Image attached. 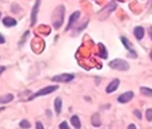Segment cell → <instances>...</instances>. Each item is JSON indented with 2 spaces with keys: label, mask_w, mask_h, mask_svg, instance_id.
Masks as SVG:
<instances>
[{
  "label": "cell",
  "mask_w": 152,
  "mask_h": 129,
  "mask_svg": "<svg viewBox=\"0 0 152 129\" xmlns=\"http://www.w3.org/2000/svg\"><path fill=\"white\" fill-rule=\"evenodd\" d=\"M119 83H120V81L119 79H114L112 82H111L108 85L107 87L106 88V92L107 93H112L114 92H116L119 86Z\"/></svg>",
  "instance_id": "7"
},
{
  "label": "cell",
  "mask_w": 152,
  "mask_h": 129,
  "mask_svg": "<svg viewBox=\"0 0 152 129\" xmlns=\"http://www.w3.org/2000/svg\"><path fill=\"white\" fill-rule=\"evenodd\" d=\"M149 37L152 40V26H150L149 29Z\"/></svg>",
  "instance_id": "23"
},
{
  "label": "cell",
  "mask_w": 152,
  "mask_h": 129,
  "mask_svg": "<svg viewBox=\"0 0 152 129\" xmlns=\"http://www.w3.org/2000/svg\"><path fill=\"white\" fill-rule=\"evenodd\" d=\"M80 13L79 12V11H76V12H74V13H73L72 15H71V16L69 18V21H68V25L66 27V31H68L71 27H73L74 23L80 17Z\"/></svg>",
  "instance_id": "8"
},
{
  "label": "cell",
  "mask_w": 152,
  "mask_h": 129,
  "mask_svg": "<svg viewBox=\"0 0 152 129\" xmlns=\"http://www.w3.org/2000/svg\"><path fill=\"white\" fill-rule=\"evenodd\" d=\"M58 89V86L56 85H50V86H47V87L39 90V92H37L35 94H33L30 98L29 99V101H32V99H35L36 97H39V96H44V95H47L49 93H52L53 92L56 91Z\"/></svg>",
  "instance_id": "3"
},
{
  "label": "cell",
  "mask_w": 152,
  "mask_h": 129,
  "mask_svg": "<svg viewBox=\"0 0 152 129\" xmlns=\"http://www.w3.org/2000/svg\"><path fill=\"white\" fill-rule=\"evenodd\" d=\"M74 79V75L71 74H62L55 75L54 77H52L53 82H57V83H69L71 81H73Z\"/></svg>",
  "instance_id": "4"
},
{
  "label": "cell",
  "mask_w": 152,
  "mask_h": 129,
  "mask_svg": "<svg viewBox=\"0 0 152 129\" xmlns=\"http://www.w3.org/2000/svg\"><path fill=\"white\" fill-rule=\"evenodd\" d=\"M91 124L94 126H99L101 124V120H100V117L98 113L94 114L92 117H91Z\"/></svg>",
  "instance_id": "13"
},
{
  "label": "cell",
  "mask_w": 152,
  "mask_h": 129,
  "mask_svg": "<svg viewBox=\"0 0 152 129\" xmlns=\"http://www.w3.org/2000/svg\"><path fill=\"white\" fill-rule=\"evenodd\" d=\"M0 17H1V12H0Z\"/></svg>",
  "instance_id": "28"
},
{
  "label": "cell",
  "mask_w": 152,
  "mask_h": 129,
  "mask_svg": "<svg viewBox=\"0 0 152 129\" xmlns=\"http://www.w3.org/2000/svg\"><path fill=\"white\" fill-rule=\"evenodd\" d=\"M36 128L37 129H43L44 128V126H43V125L40 123V122H37L36 123Z\"/></svg>",
  "instance_id": "21"
},
{
  "label": "cell",
  "mask_w": 152,
  "mask_h": 129,
  "mask_svg": "<svg viewBox=\"0 0 152 129\" xmlns=\"http://www.w3.org/2000/svg\"><path fill=\"white\" fill-rule=\"evenodd\" d=\"M5 41H6L5 38L0 34V44H3V43H5Z\"/></svg>",
  "instance_id": "22"
},
{
  "label": "cell",
  "mask_w": 152,
  "mask_h": 129,
  "mask_svg": "<svg viewBox=\"0 0 152 129\" xmlns=\"http://www.w3.org/2000/svg\"><path fill=\"white\" fill-rule=\"evenodd\" d=\"M40 2H41V0H37L35 5L33 6L32 11V16H30V21H32V24H32V26H33L37 21V15H38V13H39Z\"/></svg>",
  "instance_id": "5"
},
{
  "label": "cell",
  "mask_w": 152,
  "mask_h": 129,
  "mask_svg": "<svg viewBox=\"0 0 152 129\" xmlns=\"http://www.w3.org/2000/svg\"><path fill=\"white\" fill-rule=\"evenodd\" d=\"M146 118H147V120L149 121V122H151L152 121V110L151 109H149V110H147V111H146Z\"/></svg>",
  "instance_id": "18"
},
{
  "label": "cell",
  "mask_w": 152,
  "mask_h": 129,
  "mask_svg": "<svg viewBox=\"0 0 152 129\" xmlns=\"http://www.w3.org/2000/svg\"><path fill=\"white\" fill-rule=\"evenodd\" d=\"M20 126L22 128H30V124L28 120H22L20 122Z\"/></svg>",
  "instance_id": "17"
},
{
  "label": "cell",
  "mask_w": 152,
  "mask_h": 129,
  "mask_svg": "<svg viewBox=\"0 0 152 129\" xmlns=\"http://www.w3.org/2000/svg\"><path fill=\"white\" fill-rule=\"evenodd\" d=\"M62 100H61V98H59V97H57V98H56L55 100V110L56 112V114H60L61 111H62Z\"/></svg>",
  "instance_id": "12"
},
{
  "label": "cell",
  "mask_w": 152,
  "mask_h": 129,
  "mask_svg": "<svg viewBox=\"0 0 152 129\" xmlns=\"http://www.w3.org/2000/svg\"><path fill=\"white\" fill-rule=\"evenodd\" d=\"M14 100V95L12 93H7L6 95L0 96V104H5L9 103Z\"/></svg>",
  "instance_id": "11"
},
{
  "label": "cell",
  "mask_w": 152,
  "mask_h": 129,
  "mask_svg": "<svg viewBox=\"0 0 152 129\" xmlns=\"http://www.w3.org/2000/svg\"><path fill=\"white\" fill-rule=\"evenodd\" d=\"M133 92H126L124 93H123L122 95H120L118 97V102L120 103H127L129 102L130 101H131V99L133 98Z\"/></svg>",
  "instance_id": "6"
},
{
  "label": "cell",
  "mask_w": 152,
  "mask_h": 129,
  "mask_svg": "<svg viewBox=\"0 0 152 129\" xmlns=\"http://www.w3.org/2000/svg\"><path fill=\"white\" fill-rule=\"evenodd\" d=\"M5 110V107H0V112H1V111H3Z\"/></svg>",
  "instance_id": "27"
},
{
  "label": "cell",
  "mask_w": 152,
  "mask_h": 129,
  "mask_svg": "<svg viewBox=\"0 0 152 129\" xmlns=\"http://www.w3.org/2000/svg\"><path fill=\"white\" fill-rule=\"evenodd\" d=\"M121 40H122V42H123V44H124V46L130 51V52H131V53H133V54H135V52H134V50L131 49V45L129 43V41H128V40L125 38V37H121ZM136 55V54H135Z\"/></svg>",
  "instance_id": "15"
},
{
  "label": "cell",
  "mask_w": 152,
  "mask_h": 129,
  "mask_svg": "<svg viewBox=\"0 0 152 129\" xmlns=\"http://www.w3.org/2000/svg\"><path fill=\"white\" fill-rule=\"evenodd\" d=\"M5 70H6V67H0V74H1Z\"/></svg>",
  "instance_id": "24"
},
{
  "label": "cell",
  "mask_w": 152,
  "mask_h": 129,
  "mask_svg": "<svg viewBox=\"0 0 152 129\" xmlns=\"http://www.w3.org/2000/svg\"><path fill=\"white\" fill-rule=\"evenodd\" d=\"M140 93L144 95V96H148V97H152V89L148 88V87H140Z\"/></svg>",
  "instance_id": "16"
},
{
  "label": "cell",
  "mask_w": 152,
  "mask_h": 129,
  "mask_svg": "<svg viewBox=\"0 0 152 129\" xmlns=\"http://www.w3.org/2000/svg\"><path fill=\"white\" fill-rule=\"evenodd\" d=\"M133 33H134V36L137 40H140L144 37V29L143 27L141 26H137L135 27L134 31H133Z\"/></svg>",
  "instance_id": "9"
},
{
  "label": "cell",
  "mask_w": 152,
  "mask_h": 129,
  "mask_svg": "<svg viewBox=\"0 0 152 129\" xmlns=\"http://www.w3.org/2000/svg\"><path fill=\"white\" fill-rule=\"evenodd\" d=\"M133 114H134L135 117H137L139 118V119H141V118H142V115H141V112L139 110H134Z\"/></svg>",
  "instance_id": "19"
},
{
  "label": "cell",
  "mask_w": 152,
  "mask_h": 129,
  "mask_svg": "<svg viewBox=\"0 0 152 129\" xmlns=\"http://www.w3.org/2000/svg\"><path fill=\"white\" fill-rule=\"evenodd\" d=\"M128 128H136V126H134V125H130V126H128Z\"/></svg>",
  "instance_id": "25"
},
{
  "label": "cell",
  "mask_w": 152,
  "mask_h": 129,
  "mask_svg": "<svg viewBox=\"0 0 152 129\" xmlns=\"http://www.w3.org/2000/svg\"><path fill=\"white\" fill-rule=\"evenodd\" d=\"M149 57H150V59H151V61H152V50H151L150 53H149Z\"/></svg>",
  "instance_id": "26"
},
{
  "label": "cell",
  "mask_w": 152,
  "mask_h": 129,
  "mask_svg": "<svg viewBox=\"0 0 152 129\" xmlns=\"http://www.w3.org/2000/svg\"><path fill=\"white\" fill-rule=\"evenodd\" d=\"M71 124H72L73 126H74L75 128H80V126H82L79 117L76 115H74V116H73L72 117H71Z\"/></svg>",
  "instance_id": "14"
},
{
  "label": "cell",
  "mask_w": 152,
  "mask_h": 129,
  "mask_svg": "<svg viewBox=\"0 0 152 129\" xmlns=\"http://www.w3.org/2000/svg\"><path fill=\"white\" fill-rule=\"evenodd\" d=\"M3 24L6 27H12V26H15L17 24V21L15 19H14L12 17H6L3 19Z\"/></svg>",
  "instance_id": "10"
},
{
  "label": "cell",
  "mask_w": 152,
  "mask_h": 129,
  "mask_svg": "<svg viewBox=\"0 0 152 129\" xmlns=\"http://www.w3.org/2000/svg\"><path fill=\"white\" fill-rule=\"evenodd\" d=\"M64 15H65V7L63 6H58L53 14V26L56 29H58L63 24L64 21Z\"/></svg>",
  "instance_id": "1"
},
{
  "label": "cell",
  "mask_w": 152,
  "mask_h": 129,
  "mask_svg": "<svg viewBox=\"0 0 152 129\" xmlns=\"http://www.w3.org/2000/svg\"><path fill=\"white\" fill-rule=\"evenodd\" d=\"M59 128H66V129H68L69 128V126H68V124H67L66 121H63L62 123L59 125Z\"/></svg>",
  "instance_id": "20"
},
{
  "label": "cell",
  "mask_w": 152,
  "mask_h": 129,
  "mask_svg": "<svg viewBox=\"0 0 152 129\" xmlns=\"http://www.w3.org/2000/svg\"><path fill=\"white\" fill-rule=\"evenodd\" d=\"M109 67L111 68L118 70V71H127L130 68L129 63L124 59H120V58H116V59L110 61Z\"/></svg>",
  "instance_id": "2"
}]
</instances>
